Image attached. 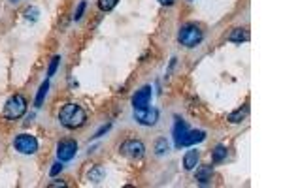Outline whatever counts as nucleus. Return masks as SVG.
Wrapping results in <instances>:
<instances>
[{"instance_id":"1","label":"nucleus","mask_w":283,"mask_h":188,"mask_svg":"<svg viewBox=\"0 0 283 188\" xmlns=\"http://www.w3.org/2000/svg\"><path fill=\"white\" fill-rule=\"evenodd\" d=\"M85 120H87V113L78 103H64L59 111V122L68 130H76V128L83 126Z\"/></svg>"},{"instance_id":"2","label":"nucleus","mask_w":283,"mask_h":188,"mask_svg":"<svg viewBox=\"0 0 283 188\" xmlns=\"http://www.w3.org/2000/svg\"><path fill=\"white\" fill-rule=\"evenodd\" d=\"M27 98L23 94H14L8 98V102L4 105V113L2 117L4 119H10V120H17L21 119L25 113H27Z\"/></svg>"},{"instance_id":"3","label":"nucleus","mask_w":283,"mask_h":188,"mask_svg":"<svg viewBox=\"0 0 283 188\" xmlns=\"http://www.w3.org/2000/svg\"><path fill=\"white\" fill-rule=\"evenodd\" d=\"M177 40H179L181 45H185V47L191 49V47H196L204 40V34L200 30V27H196V25H185V27L179 29Z\"/></svg>"},{"instance_id":"4","label":"nucleus","mask_w":283,"mask_h":188,"mask_svg":"<svg viewBox=\"0 0 283 188\" xmlns=\"http://www.w3.org/2000/svg\"><path fill=\"white\" fill-rule=\"evenodd\" d=\"M119 153L126 156L128 160H140L145 154V145L142 143L140 139H126V141L121 143Z\"/></svg>"},{"instance_id":"5","label":"nucleus","mask_w":283,"mask_h":188,"mask_svg":"<svg viewBox=\"0 0 283 188\" xmlns=\"http://www.w3.org/2000/svg\"><path fill=\"white\" fill-rule=\"evenodd\" d=\"M14 147L21 154H34L38 151V139L31 134H19L14 141Z\"/></svg>"},{"instance_id":"6","label":"nucleus","mask_w":283,"mask_h":188,"mask_svg":"<svg viewBox=\"0 0 283 188\" xmlns=\"http://www.w3.org/2000/svg\"><path fill=\"white\" fill-rule=\"evenodd\" d=\"M134 119L136 122H140L143 126H153L157 124L159 120V111L155 107H140V109H134Z\"/></svg>"},{"instance_id":"7","label":"nucleus","mask_w":283,"mask_h":188,"mask_svg":"<svg viewBox=\"0 0 283 188\" xmlns=\"http://www.w3.org/2000/svg\"><path fill=\"white\" fill-rule=\"evenodd\" d=\"M78 153V143L74 139H63L57 143V156L61 162H70Z\"/></svg>"},{"instance_id":"8","label":"nucleus","mask_w":283,"mask_h":188,"mask_svg":"<svg viewBox=\"0 0 283 188\" xmlns=\"http://www.w3.org/2000/svg\"><path fill=\"white\" fill-rule=\"evenodd\" d=\"M204 139H206V132H204V130H187V134L179 139L176 149H181V147H193V145L204 141Z\"/></svg>"},{"instance_id":"9","label":"nucleus","mask_w":283,"mask_h":188,"mask_svg":"<svg viewBox=\"0 0 283 188\" xmlns=\"http://www.w3.org/2000/svg\"><path fill=\"white\" fill-rule=\"evenodd\" d=\"M149 102H151V87L149 85L142 87L140 90H136V94L132 96V105H134V109L147 107Z\"/></svg>"},{"instance_id":"10","label":"nucleus","mask_w":283,"mask_h":188,"mask_svg":"<svg viewBox=\"0 0 283 188\" xmlns=\"http://www.w3.org/2000/svg\"><path fill=\"white\" fill-rule=\"evenodd\" d=\"M198 160H200V153L198 151H187L183 156V166L187 171H193L198 166Z\"/></svg>"},{"instance_id":"11","label":"nucleus","mask_w":283,"mask_h":188,"mask_svg":"<svg viewBox=\"0 0 283 188\" xmlns=\"http://www.w3.org/2000/svg\"><path fill=\"white\" fill-rule=\"evenodd\" d=\"M212 175H213V166H202V168L196 170V181L202 183V185H206V183L212 181Z\"/></svg>"},{"instance_id":"12","label":"nucleus","mask_w":283,"mask_h":188,"mask_svg":"<svg viewBox=\"0 0 283 188\" xmlns=\"http://www.w3.org/2000/svg\"><path fill=\"white\" fill-rule=\"evenodd\" d=\"M229 42H234V43H242V42H248L249 40V32L246 29H234L229 36H227Z\"/></svg>"},{"instance_id":"13","label":"nucleus","mask_w":283,"mask_h":188,"mask_svg":"<svg viewBox=\"0 0 283 188\" xmlns=\"http://www.w3.org/2000/svg\"><path fill=\"white\" fill-rule=\"evenodd\" d=\"M187 130H189V126H187V122L181 119H176V124H174V143H179V139L187 134Z\"/></svg>"},{"instance_id":"14","label":"nucleus","mask_w":283,"mask_h":188,"mask_svg":"<svg viewBox=\"0 0 283 188\" xmlns=\"http://www.w3.org/2000/svg\"><path fill=\"white\" fill-rule=\"evenodd\" d=\"M47 90H49V81H44V83L40 85V88H38V92H36V100H34L36 107H42V103H44V98H46Z\"/></svg>"},{"instance_id":"15","label":"nucleus","mask_w":283,"mask_h":188,"mask_svg":"<svg viewBox=\"0 0 283 188\" xmlns=\"http://www.w3.org/2000/svg\"><path fill=\"white\" fill-rule=\"evenodd\" d=\"M248 113H249V105H244V107H240L238 111H234V113H230L229 115V120L230 122H242V120L248 117Z\"/></svg>"},{"instance_id":"16","label":"nucleus","mask_w":283,"mask_h":188,"mask_svg":"<svg viewBox=\"0 0 283 188\" xmlns=\"http://www.w3.org/2000/svg\"><path fill=\"white\" fill-rule=\"evenodd\" d=\"M104 175H106V173H104V170H102L100 166H94V168H91L87 177L91 183H100V181L104 179Z\"/></svg>"},{"instance_id":"17","label":"nucleus","mask_w":283,"mask_h":188,"mask_svg":"<svg viewBox=\"0 0 283 188\" xmlns=\"http://www.w3.org/2000/svg\"><path fill=\"white\" fill-rule=\"evenodd\" d=\"M225 158H227V149H225L223 145H217L212 151V160L215 164H219V162H223Z\"/></svg>"},{"instance_id":"18","label":"nucleus","mask_w":283,"mask_h":188,"mask_svg":"<svg viewBox=\"0 0 283 188\" xmlns=\"http://www.w3.org/2000/svg\"><path fill=\"white\" fill-rule=\"evenodd\" d=\"M155 153L159 154H164L168 153V141H166V137H159L157 141H155Z\"/></svg>"},{"instance_id":"19","label":"nucleus","mask_w":283,"mask_h":188,"mask_svg":"<svg viewBox=\"0 0 283 188\" xmlns=\"http://www.w3.org/2000/svg\"><path fill=\"white\" fill-rule=\"evenodd\" d=\"M117 2H119V0H98V8H100L102 12H111V10L117 6Z\"/></svg>"},{"instance_id":"20","label":"nucleus","mask_w":283,"mask_h":188,"mask_svg":"<svg viewBox=\"0 0 283 188\" xmlns=\"http://www.w3.org/2000/svg\"><path fill=\"white\" fill-rule=\"evenodd\" d=\"M59 64H61V57L55 55L53 58H51V62H49V68H47V77L55 75V72H57V68H59Z\"/></svg>"},{"instance_id":"21","label":"nucleus","mask_w":283,"mask_h":188,"mask_svg":"<svg viewBox=\"0 0 283 188\" xmlns=\"http://www.w3.org/2000/svg\"><path fill=\"white\" fill-rule=\"evenodd\" d=\"M85 8H87V2H85V0H81V2H79V6L76 8V14H74V21H79V19L83 17V12H85Z\"/></svg>"},{"instance_id":"22","label":"nucleus","mask_w":283,"mask_h":188,"mask_svg":"<svg viewBox=\"0 0 283 188\" xmlns=\"http://www.w3.org/2000/svg\"><path fill=\"white\" fill-rule=\"evenodd\" d=\"M61 171H63V162L59 160V162H55L53 164V168H51V171H49V175H51V177H57Z\"/></svg>"},{"instance_id":"23","label":"nucleus","mask_w":283,"mask_h":188,"mask_svg":"<svg viewBox=\"0 0 283 188\" xmlns=\"http://www.w3.org/2000/svg\"><path fill=\"white\" fill-rule=\"evenodd\" d=\"M25 15H27V19H31V21H36V19H38V10H36V8H29V10L25 12Z\"/></svg>"},{"instance_id":"24","label":"nucleus","mask_w":283,"mask_h":188,"mask_svg":"<svg viewBox=\"0 0 283 188\" xmlns=\"http://www.w3.org/2000/svg\"><path fill=\"white\" fill-rule=\"evenodd\" d=\"M110 128H111V124L108 122V124H104V126H100V128H98V132H96V134H94V136H93V137H100V136H104V134H106V132H108V130H110Z\"/></svg>"},{"instance_id":"25","label":"nucleus","mask_w":283,"mask_h":188,"mask_svg":"<svg viewBox=\"0 0 283 188\" xmlns=\"http://www.w3.org/2000/svg\"><path fill=\"white\" fill-rule=\"evenodd\" d=\"M53 187H66V183L64 181H55V183H49V188Z\"/></svg>"},{"instance_id":"26","label":"nucleus","mask_w":283,"mask_h":188,"mask_svg":"<svg viewBox=\"0 0 283 188\" xmlns=\"http://www.w3.org/2000/svg\"><path fill=\"white\" fill-rule=\"evenodd\" d=\"M162 6H172L174 4V0H159Z\"/></svg>"}]
</instances>
